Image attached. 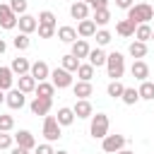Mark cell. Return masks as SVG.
<instances>
[{
	"label": "cell",
	"instance_id": "1",
	"mask_svg": "<svg viewBox=\"0 0 154 154\" xmlns=\"http://www.w3.org/2000/svg\"><path fill=\"white\" fill-rule=\"evenodd\" d=\"M125 19H130L135 26H137V24H149V22L154 19V10H152L149 2H135V5L128 10V17H125Z\"/></svg>",
	"mask_w": 154,
	"mask_h": 154
},
{
	"label": "cell",
	"instance_id": "2",
	"mask_svg": "<svg viewBox=\"0 0 154 154\" xmlns=\"http://www.w3.org/2000/svg\"><path fill=\"white\" fill-rule=\"evenodd\" d=\"M106 72H108L111 79H120L123 77V72H125V58H123V53L113 51V53L106 55Z\"/></svg>",
	"mask_w": 154,
	"mask_h": 154
},
{
	"label": "cell",
	"instance_id": "3",
	"mask_svg": "<svg viewBox=\"0 0 154 154\" xmlns=\"http://www.w3.org/2000/svg\"><path fill=\"white\" fill-rule=\"evenodd\" d=\"M108 128H111V120H108L106 113H96V116H91L89 135H91L94 140H103V137L108 135Z\"/></svg>",
	"mask_w": 154,
	"mask_h": 154
},
{
	"label": "cell",
	"instance_id": "4",
	"mask_svg": "<svg viewBox=\"0 0 154 154\" xmlns=\"http://www.w3.org/2000/svg\"><path fill=\"white\" fill-rule=\"evenodd\" d=\"M51 84H53L55 89H67V87H72V72H67V70H63V67L51 70Z\"/></svg>",
	"mask_w": 154,
	"mask_h": 154
},
{
	"label": "cell",
	"instance_id": "5",
	"mask_svg": "<svg viewBox=\"0 0 154 154\" xmlns=\"http://www.w3.org/2000/svg\"><path fill=\"white\" fill-rule=\"evenodd\" d=\"M43 137H46V142H55V140L63 137L55 116H46V118H43Z\"/></svg>",
	"mask_w": 154,
	"mask_h": 154
},
{
	"label": "cell",
	"instance_id": "6",
	"mask_svg": "<svg viewBox=\"0 0 154 154\" xmlns=\"http://www.w3.org/2000/svg\"><path fill=\"white\" fill-rule=\"evenodd\" d=\"M101 149L106 152V154H116V152H120V149H125V137L123 135H106L103 140H101Z\"/></svg>",
	"mask_w": 154,
	"mask_h": 154
},
{
	"label": "cell",
	"instance_id": "7",
	"mask_svg": "<svg viewBox=\"0 0 154 154\" xmlns=\"http://www.w3.org/2000/svg\"><path fill=\"white\" fill-rule=\"evenodd\" d=\"M51 106H53V99H43V96H34V101L29 103L31 113L34 116H43V118L51 113Z\"/></svg>",
	"mask_w": 154,
	"mask_h": 154
},
{
	"label": "cell",
	"instance_id": "8",
	"mask_svg": "<svg viewBox=\"0 0 154 154\" xmlns=\"http://www.w3.org/2000/svg\"><path fill=\"white\" fill-rule=\"evenodd\" d=\"M5 103L12 108V111H17V108H22L24 103H26V94H22L19 89H10V91H5Z\"/></svg>",
	"mask_w": 154,
	"mask_h": 154
},
{
	"label": "cell",
	"instance_id": "9",
	"mask_svg": "<svg viewBox=\"0 0 154 154\" xmlns=\"http://www.w3.org/2000/svg\"><path fill=\"white\" fill-rule=\"evenodd\" d=\"M29 75L36 79V84H38V82H46V79L51 77V67H48L43 60H36V63H31V70H29Z\"/></svg>",
	"mask_w": 154,
	"mask_h": 154
},
{
	"label": "cell",
	"instance_id": "10",
	"mask_svg": "<svg viewBox=\"0 0 154 154\" xmlns=\"http://www.w3.org/2000/svg\"><path fill=\"white\" fill-rule=\"evenodd\" d=\"M12 137H14V144L22 147V149H29V152H31V149L36 147V137H34L29 130H19V132L12 135Z\"/></svg>",
	"mask_w": 154,
	"mask_h": 154
},
{
	"label": "cell",
	"instance_id": "11",
	"mask_svg": "<svg viewBox=\"0 0 154 154\" xmlns=\"http://www.w3.org/2000/svg\"><path fill=\"white\" fill-rule=\"evenodd\" d=\"M17 14L10 10V5H0V26L2 29H14L17 26Z\"/></svg>",
	"mask_w": 154,
	"mask_h": 154
},
{
	"label": "cell",
	"instance_id": "12",
	"mask_svg": "<svg viewBox=\"0 0 154 154\" xmlns=\"http://www.w3.org/2000/svg\"><path fill=\"white\" fill-rule=\"evenodd\" d=\"M17 26H19V34H34L36 31V26H38V22H36V17H31V14H22L19 19H17Z\"/></svg>",
	"mask_w": 154,
	"mask_h": 154
},
{
	"label": "cell",
	"instance_id": "13",
	"mask_svg": "<svg viewBox=\"0 0 154 154\" xmlns=\"http://www.w3.org/2000/svg\"><path fill=\"white\" fill-rule=\"evenodd\" d=\"M130 75H132L137 82H144V79H149V65H147L144 60H132Z\"/></svg>",
	"mask_w": 154,
	"mask_h": 154
},
{
	"label": "cell",
	"instance_id": "14",
	"mask_svg": "<svg viewBox=\"0 0 154 154\" xmlns=\"http://www.w3.org/2000/svg\"><path fill=\"white\" fill-rule=\"evenodd\" d=\"M72 113H75V118H91L94 108H91L89 99H77V103L72 106Z\"/></svg>",
	"mask_w": 154,
	"mask_h": 154
},
{
	"label": "cell",
	"instance_id": "15",
	"mask_svg": "<svg viewBox=\"0 0 154 154\" xmlns=\"http://www.w3.org/2000/svg\"><path fill=\"white\" fill-rule=\"evenodd\" d=\"M70 14H72V19H79V22L82 19H89V5L87 2H79V0L72 2L70 5Z\"/></svg>",
	"mask_w": 154,
	"mask_h": 154
},
{
	"label": "cell",
	"instance_id": "16",
	"mask_svg": "<svg viewBox=\"0 0 154 154\" xmlns=\"http://www.w3.org/2000/svg\"><path fill=\"white\" fill-rule=\"evenodd\" d=\"M96 34V24L91 22V19H82L79 24H77V36L79 38H91Z\"/></svg>",
	"mask_w": 154,
	"mask_h": 154
},
{
	"label": "cell",
	"instance_id": "17",
	"mask_svg": "<svg viewBox=\"0 0 154 154\" xmlns=\"http://www.w3.org/2000/svg\"><path fill=\"white\" fill-rule=\"evenodd\" d=\"M55 31H58V38H60L63 43H70V46H72V43H75V41L79 38V36H77V29H75V26H58Z\"/></svg>",
	"mask_w": 154,
	"mask_h": 154
},
{
	"label": "cell",
	"instance_id": "18",
	"mask_svg": "<svg viewBox=\"0 0 154 154\" xmlns=\"http://www.w3.org/2000/svg\"><path fill=\"white\" fill-rule=\"evenodd\" d=\"M106 55H108V53H103V48H99V46H96V48H91V51H89V55H87V58H89V65L96 70V67L106 65Z\"/></svg>",
	"mask_w": 154,
	"mask_h": 154
},
{
	"label": "cell",
	"instance_id": "19",
	"mask_svg": "<svg viewBox=\"0 0 154 154\" xmlns=\"http://www.w3.org/2000/svg\"><path fill=\"white\" fill-rule=\"evenodd\" d=\"M10 70H12V75L22 77V75H29V70H31V63H29L26 58H14V60H12V65H10Z\"/></svg>",
	"mask_w": 154,
	"mask_h": 154
},
{
	"label": "cell",
	"instance_id": "20",
	"mask_svg": "<svg viewBox=\"0 0 154 154\" xmlns=\"http://www.w3.org/2000/svg\"><path fill=\"white\" fill-rule=\"evenodd\" d=\"M89 51H91V48H89L87 38H77V41L72 43V51H70V53H72L77 60H82V58H87V55H89Z\"/></svg>",
	"mask_w": 154,
	"mask_h": 154
},
{
	"label": "cell",
	"instance_id": "21",
	"mask_svg": "<svg viewBox=\"0 0 154 154\" xmlns=\"http://www.w3.org/2000/svg\"><path fill=\"white\" fill-rule=\"evenodd\" d=\"M17 89H19L22 94H31V91L36 89V79H34L31 75H22V77H17Z\"/></svg>",
	"mask_w": 154,
	"mask_h": 154
},
{
	"label": "cell",
	"instance_id": "22",
	"mask_svg": "<svg viewBox=\"0 0 154 154\" xmlns=\"http://www.w3.org/2000/svg\"><path fill=\"white\" fill-rule=\"evenodd\" d=\"M72 94L77 99H89L94 94V87H91V82H77V84H72Z\"/></svg>",
	"mask_w": 154,
	"mask_h": 154
},
{
	"label": "cell",
	"instance_id": "23",
	"mask_svg": "<svg viewBox=\"0 0 154 154\" xmlns=\"http://www.w3.org/2000/svg\"><path fill=\"white\" fill-rule=\"evenodd\" d=\"M55 120H58V125H60V128H67V125H72V123H75V113H72V108H67V106L58 108V116H55Z\"/></svg>",
	"mask_w": 154,
	"mask_h": 154
},
{
	"label": "cell",
	"instance_id": "24",
	"mask_svg": "<svg viewBox=\"0 0 154 154\" xmlns=\"http://www.w3.org/2000/svg\"><path fill=\"white\" fill-rule=\"evenodd\" d=\"M14 87V75L10 67H0V89L2 91H10Z\"/></svg>",
	"mask_w": 154,
	"mask_h": 154
},
{
	"label": "cell",
	"instance_id": "25",
	"mask_svg": "<svg viewBox=\"0 0 154 154\" xmlns=\"http://www.w3.org/2000/svg\"><path fill=\"white\" fill-rule=\"evenodd\" d=\"M116 31L123 38H130V36H135V24L130 19H120V22H116Z\"/></svg>",
	"mask_w": 154,
	"mask_h": 154
},
{
	"label": "cell",
	"instance_id": "26",
	"mask_svg": "<svg viewBox=\"0 0 154 154\" xmlns=\"http://www.w3.org/2000/svg\"><path fill=\"white\" fill-rule=\"evenodd\" d=\"M137 94H140V99H144V101H152V99H154V82H152V79H144V82H140V87H137Z\"/></svg>",
	"mask_w": 154,
	"mask_h": 154
},
{
	"label": "cell",
	"instance_id": "27",
	"mask_svg": "<svg viewBox=\"0 0 154 154\" xmlns=\"http://www.w3.org/2000/svg\"><path fill=\"white\" fill-rule=\"evenodd\" d=\"M128 53H130L135 60H142V58L147 55V43H142V41H132V43L128 46Z\"/></svg>",
	"mask_w": 154,
	"mask_h": 154
},
{
	"label": "cell",
	"instance_id": "28",
	"mask_svg": "<svg viewBox=\"0 0 154 154\" xmlns=\"http://www.w3.org/2000/svg\"><path fill=\"white\" fill-rule=\"evenodd\" d=\"M149 38H152V24H137L135 26V41L147 43Z\"/></svg>",
	"mask_w": 154,
	"mask_h": 154
},
{
	"label": "cell",
	"instance_id": "29",
	"mask_svg": "<svg viewBox=\"0 0 154 154\" xmlns=\"http://www.w3.org/2000/svg\"><path fill=\"white\" fill-rule=\"evenodd\" d=\"M123 89H125V84H123L120 79H111L108 87H106V94H108L111 99H120V96H123Z\"/></svg>",
	"mask_w": 154,
	"mask_h": 154
},
{
	"label": "cell",
	"instance_id": "30",
	"mask_svg": "<svg viewBox=\"0 0 154 154\" xmlns=\"http://www.w3.org/2000/svg\"><path fill=\"white\" fill-rule=\"evenodd\" d=\"M34 91H36V96H43V99H53V94H55V87H53V84L46 79V82H38Z\"/></svg>",
	"mask_w": 154,
	"mask_h": 154
},
{
	"label": "cell",
	"instance_id": "31",
	"mask_svg": "<svg viewBox=\"0 0 154 154\" xmlns=\"http://www.w3.org/2000/svg\"><path fill=\"white\" fill-rule=\"evenodd\" d=\"M120 99H123V103H125V106H135V103L140 101V94H137V89H135V87H125Z\"/></svg>",
	"mask_w": 154,
	"mask_h": 154
},
{
	"label": "cell",
	"instance_id": "32",
	"mask_svg": "<svg viewBox=\"0 0 154 154\" xmlns=\"http://www.w3.org/2000/svg\"><path fill=\"white\" fill-rule=\"evenodd\" d=\"M60 67H63V70H67V72H77V67H79V60H77L72 53H67V55H63V60H60Z\"/></svg>",
	"mask_w": 154,
	"mask_h": 154
},
{
	"label": "cell",
	"instance_id": "33",
	"mask_svg": "<svg viewBox=\"0 0 154 154\" xmlns=\"http://www.w3.org/2000/svg\"><path fill=\"white\" fill-rule=\"evenodd\" d=\"M77 77H79V82H91V77H94V67H91L89 63H79V67H77Z\"/></svg>",
	"mask_w": 154,
	"mask_h": 154
},
{
	"label": "cell",
	"instance_id": "34",
	"mask_svg": "<svg viewBox=\"0 0 154 154\" xmlns=\"http://www.w3.org/2000/svg\"><path fill=\"white\" fill-rule=\"evenodd\" d=\"M91 22H94L96 26H106V24L111 22V10H96L94 17H91Z\"/></svg>",
	"mask_w": 154,
	"mask_h": 154
},
{
	"label": "cell",
	"instance_id": "35",
	"mask_svg": "<svg viewBox=\"0 0 154 154\" xmlns=\"http://www.w3.org/2000/svg\"><path fill=\"white\" fill-rule=\"evenodd\" d=\"M36 22H38L41 26H55V14H53L51 10H43V12H38ZM55 29H58V26H55Z\"/></svg>",
	"mask_w": 154,
	"mask_h": 154
},
{
	"label": "cell",
	"instance_id": "36",
	"mask_svg": "<svg viewBox=\"0 0 154 154\" xmlns=\"http://www.w3.org/2000/svg\"><path fill=\"white\" fill-rule=\"evenodd\" d=\"M12 46H14L17 51H26V48L31 46V38H29L26 34H17V36L12 38Z\"/></svg>",
	"mask_w": 154,
	"mask_h": 154
},
{
	"label": "cell",
	"instance_id": "37",
	"mask_svg": "<svg viewBox=\"0 0 154 154\" xmlns=\"http://www.w3.org/2000/svg\"><path fill=\"white\" fill-rule=\"evenodd\" d=\"M7 5H10V10H12V12L17 14V17L26 14V7H29V2H26V0H10Z\"/></svg>",
	"mask_w": 154,
	"mask_h": 154
},
{
	"label": "cell",
	"instance_id": "38",
	"mask_svg": "<svg viewBox=\"0 0 154 154\" xmlns=\"http://www.w3.org/2000/svg\"><path fill=\"white\" fill-rule=\"evenodd\" d=\"M94 36H96V43H99V48H101V46H106V43H111V38H113L108 29H96V34H94Z\"/></svg>",
	"mask_w": 154,
	"mask_h": 154
},
{
	"label": "cell",
	"instance_id": "39",
	"mask_svg": "<svg viewBox=\"0 0 154 154\" xmlns=\"http://www.w3.org/2000/svg\"><path fill=\"white\" fill-rule=\"evenodd\" d=\"M14 128V118L7 113H0V132H10Z\"/></svg>",
	"mask_w": 154,
	"mask_h": 154
},
{
	"label": "cell",
	"instance_id": "40",
	"mask_svg": "<svg viewBox=\"0 0 154 154\" xmlns=\"http://www.w3.org/2000/svg\"><path fill=\"white\" fill-rule=\"evenodd\" d=\"M12 144H14V137L7 132H0V149H12Z\"/></svg>",
	"mask_w": 154,
	"mask_h": 154
},
{
	"label": "cell",
	"instance_id": "41",
	"mask_svg": "<svg viewBox=\"0 0 154 154\" xmlns=\"http://www.w3.org/2000/svg\"><path fill=\"white\" fill-rule=\"evenodd\" d=\"M36 31H38V36H41V38H51V36L55 34V26H41V24H38V26H36Z\"/></svg>",
	"mask_w": 154,
	"mask_h": 154
},
{
	"label": "cell",
	"instance_id": "42",
	"mask_svg": "<svg viewBox=\"0 0 154 154\" xmlns=\"http://www.w3.org/2000/svg\"><path fill=\"white\" fill-rule=\"evenodd\" d=\"M55 149L51 147V142H43V144H36L34 147V154H53Z\"/></svg>",
	"mask_w": 154,
	"mask_h": 154
},
{
	"label": "cell",
	"instance_id": "43",
	"mask_svg": "<svg viewBox=\"0 0 154 154\" xmlns=\"http://www.w3.org/2000/svg\"><path fill=\"white\" fill-rule=\"evenodd\" d=\"M89 7H91L94 12H96V10H108V0H91Z\"/></svg>",
	"mask_w": 154,
	"mask_h": 154
},
{
	"label": "cell",
	"instance_id": "44",
	"mask_svg": "<svg viewBox=\"0 0 154 154\" xmlns=\"http://www.w3.org/2000/svg\"><path fill=\"white\" fill-rule=\"evenodd\" d=\"M135 5V0H116V7H120V10H130Z\"/></svg>",
	"mask_w": 154,
	"mask_h": 154
},
{
	"label": "cell",
	"instance_id": "45",
	"mask_svg": "<svg viewBox=\"0 0 154 154\" xmlns=\"http://www.w3.org/2000/svg\"><path fill=\"white\" fill-rule=\"evenodd\" d=\"M10 154H29V149H22V147H17V144H14Z\"/></svg>",
	"mask_w": 154,
	"mask_h": 154
},
{
	"label": "cell",
	"instance_id": "46",
	"mask_svg": "<svg viewBox=\"0 0 154 154\" xmlns=\"http://www.w3.org/2000/svg\"><path fill=\"white\" fill-rule=\"evenodd\" d=\"M7 51V43H5V38H0V55Z\"/></svg>",
	"mask_w": 154,
	"mask_h": 154
},
{
	"label": "cell",
	"instance_id": "47",
	"mask_svg": "<svg viewBox=\"0 0 154 154\" xmlns=\"http://www.w3.org/2000/svg\"><path fill=\"white\" fill-rule=\"evenodd\" d=\"M116 154H135V152H130V149H120V152H116Z\"/></svg>",
	"mask_w": 154,
	"mask_h": 154
},
{
	"label": "cell",
	"instance_id": "48",
	"mask_svg": "<svg viewBox=\"0 0 154 154\" xmlns=\"http://www.w3.org/2000/svg\"><path fill=\"white\" fill-rule=\"evenodd\" d=\"M0 103H5V91L0 89Z\"/></svg>",
	"mask_w": 154,
	"mask_h": 154
},
{
	"label": "cell",
	"instance_id": "49",
	"mask_svg": "<svg viewBox=\"0 0 154 154\" xmlns=\"http://www.w3.org/2000/svg\"><path fill=\"white\" fill-rule=\"evenodd\" d=\"M53 154H70V152H65V149H58V152H53Z\"/></svg>",
	"mask_w": 154,
	"mask_h": 154
},
{
	"label": "cell",
	"instance_id": "50",
	"mask_svg": "<svg viewBox=\"0 0 154 154\" xmlns=\"http://www.w3.org/2000/svg\"><path fill=\"white\" fill-rule=\"evenodd\" d=\"M149 41H154V29H152V38H149Z\"/></svg>",
	"mask_w": 154,
	"mask_h": 154
},
{
	"label": "cell",
	"instance_id": "51",
	"mask_svg": "<svg viewBox=\"0 0 154 154\" xmlns=\"http://www.w3.org/2000/svg\"><path fill=\"white\" fill-rule=\"evenodd\" d=\"M79 2H87V5H89V2H91V0H79Z\"/></svg>",
	"mask_w": 154,
	"mask_h": 154
}]
</instances>
